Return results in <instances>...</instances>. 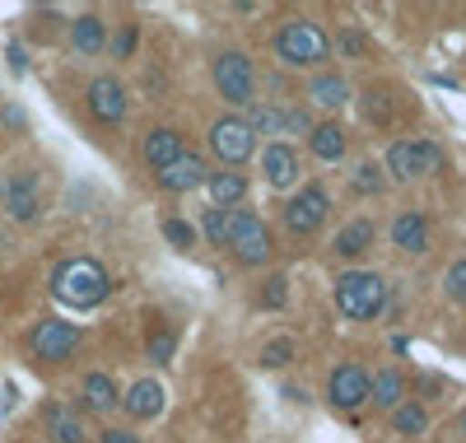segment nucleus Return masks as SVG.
Segmentation results:
<instances>
[{
	"label": "nucleus",
	"mask_w": 466,
	"mask_h": 443,
	"mask_svg": "<svg viewBox=\"0 0 466 443\" xmlns=\"http://www.w3.org/2000/svg\"><path fill=\"white\" fill-rule=\"evenodd\" d=\"M308 98H313L318 108H327V112H336V108L350 103V85L340 75H318L313 85H308Z\"/></svg>",
	"instance_id": "24"
},
{
	"label": "nucleus",
	"mask_w": 466,
	"mask_h": 443,
	"mask_svg": "<svg viewBox=\"0 0 466 443\" xmlns=\"http://www.w3.org/2000/svg\"><path fill=\"white\" fill-rule=\"evenodd\" d=\"M382 304H387L382 275H373V271H345V275H336V308H340L350 322L378 317Z\"/></svg>",
	"instance_id": "2"
},
{
	"label": "nucleus",
	"mask_w": 466,
	"mask_h": 443,
	"mask_svg": "<svg viewBox=\"0 0 466 443\" xmlns=\"http://www.w3.org/2000/svg\"><path fill=\"white\" fill-rule=\"evenodd\" d=\"M308 149H313L322 164H340V159H345V131L336 122H322V127L308 131Z\"/></svg>",
	"instance_id": "20"
},
{
	"label": "nucleus",
	"mask_w": 466,
	"mask_h": 443,
	"mask_svg": "<svg viewBox=\"0 0 466 443\" xmlns=\"http://www.w3.org/2000/svg\"><path fill=\"white\" fill-rule=\"evenodd\" d=\"M443 294L452 304H466V262H452L448 275H443Z\"/></svg>",
	"instance_id": "31"
},
{
	"label": "nucleus",
	"mask_w": 466,
	"mask_h": 443,
	"mask_svg": "<svg viewBox=\"0 0 466 443\" xmlns=\"http://www.w3.org/2000/svg\"><path fill=\"white\" fill-rule=\"evenodd\" d=\"M373 238H378L373 220H355V224H345V229L336 233V252H340V257H360V252L373 248Z\"/></svg>",
	"instance_id": "23"
},
{
	"label": "nucleus",
	"mask_w": 466,
	"mask_h": 443,
	"mask_svg": "<svg viewBox=\"0 0 466 443\" xmlns=\"http://www.w3.org/2000/svg\"><path fill=\"white\" fill-rule=\"evenodd\" d=\"M392 429H397V434H406V438H415V434L430 429V411H424L420 401H401V407L392 411Z\"/></svg>",
	"instance_id": "26"
},
{
	"label": "nucleus",
	"mask_w": 466,
	"mask_h": 443,
	"mask_svg": "<svg viewBox=\"0 0 466 443\" xmlns=\"http://www.w3.org/2000/svg\"><path fill=\"white\" fill-rule=\"evenodd\" d=\"M47 434L56 438V443H85V425H80V416H75L70 407H47Z\"/></svg>",
	"instance_id": "25"
},
{
	"label": "nucleus",
	"mask_w": 466,
	"mask_h": 443,
	"mask_svg": "<svg viewBox=\"0 0 466 443\" xmlns=\"http://www.w3.org/2000/svg\"><path fill=\"white\" fill-rule=\"evenodd\" d=\"M327 211H331V201H327V191L322 187H303L299 196H289L285 201V229L289 233H318L322 224H327Z\"/></svg>",
	"instance_id": "10"
},
{
	"label": "nucleus",
	"mask_w": 466,
	"mask_h": 443,
	"mask_svg": "<svg viewBox=\"0 0 466 443\" xmlns=\"http://www.w3.org/2000/svg\"><path fill=\"white\" fill-rule=\"evenodd\" d=\"M289 359H294V341H289V336H280V341L261 345V365H266V369H285Z\"/></svg>",
	"instance_id": "30"
},
{
	"label": "nucleus",
	"mask_w": 466,
	"mask_h": 443,
	"mask_svg": "<svg viewBox=\"0 0 466 443\" xmlns=\"http://www.w3.org/2000/svg\"><path fill=\"white\" fill-rule=\"evenodd\" d=\"M206 178H210V169H206V159L201 154H182V159H173L168 169H159V187L164 191H197V187H206Z\"/></svg>",
	"instance_id": "13"
},
{
	"label": "nucleus",
	"mask_w": 466,
	"mask_h": 443,
	"mask_svg": "<svg viewBox=\"0 0 466 443\" xmlns=\"http://www.w3.org/2000/svg\"><path fill=\"white\" fill-rule=\"evenodd\" d=\"M327 397L336 411H360L369 401V374L360 365H336L331 378H327Z\"/></svg>",
	"instance_id": "11"
},
{
	"label": "nucleus",
	"mask_w": 466,
	"mask_h": 443,
	"mask_svg": "<svg viewBox=\"0 0 466 443\" xmlns=\"http://www.w3.org/2000/svg\"><path fill=\"white\" fill-rule=\"evenodd\" d=\"M164 238H168L173 248H182V252H187L191 243H197V229H191L187 220H164Z\"/></svg>",
	"instance_id": "32"
},
{
	"label": "nucleus",
	"mask_w": 466,
	"mask_h": 443,
	"mask_svg": "<svg viewBox=\"0 0 466 443\" xmlns=\"http://www.w3.org/2000/svg\"><path fill=\"white\" fill-rule=\"evenodd\" d=\"M215 89L228 98V103H252V94H257V70H252V61L243 57V52H219L215 57Z\"/></svg>",
	"instance_id": "7"
},
{
	"label": "nucleus",
	"mask_w": 466,
	"mask_h": 443,
	"mask_svg": "<svg viewBox=\"0 0 466 443\" xmlns=\"http://www.w3.org/2000/svg\"><path fill=\"white\" fill-rule=\"evenodd\" d=\"M85 103H89V117H94V122L116 127V122L127 117V89H122V79L98 75L94 85H89V94H85Z\"/></svg>",
	"instance_id": "12"
},
{
	"label": "nucleus",
	"mask_w": 466,
	"mask_h": 443,
	"mask_svg": "<svg viewBox=\"0 0 466 443\" xmlns=\"http://www.w3.org/2000/svg\"><path fill=\"white\" fill-rule=\"evenodd\" d=\"M285 285H289L285 275H270L266 280V294H261V308H285V294H289Z\"/></svg>",
	"instance_id": "35"
},
{
	"label": "nucleus",
	"mask_w": 466,
	"mask_h": 443,
	"mask_svg": "<svg viewBox=\"0 0 466 443\" xmlns=\"http://www.w3.org/2000/svg\"><path fill=\"white\" fill-rule=\"evenodd\" d=\"M461 434H466V411H461Z\"/></svg>",
	"instance_id": "41"
},
{
	"label": "nucleus",
	"mask_w": 466,
	"mask_h": 443,
	"mask_svg": "<svg viewBox=\"0 0 466 443\" xmlns=\"http://www.w3.org/2000/svg\"><path fill=\"white\" fill-rule=\"evenodd\" d=\"M122 407H127L131 420H154V416L164 411V387H159V383H149V378H140V383L122 397Z\"/></svg>",
	"instance_id": "17"
},
{
	"label": "nucleus",
	"mask_w": 466,
	"mask_h": 443,
	"mask_svg": "<svg viewBox=\"0 0 466 443\" xmlns=\"http://www.w3.org/2000/svg\"><path fill=\"white\" fill-rule=\"evenodd\" d=\"M276 57L285 66H322L331 57V37L313 19H289L276 33Z\"/></svg>",
	"instance_id": "3"
},
{
	"label": "nucleus",
	"mask_w": 466,
	"mask_h": 443,
	"mask_svg": "<svg viewBox=\"0 0 466 443\" xmlns=\"http://www.w3.org/2000/svg\"><path fill=\"white\" fill-rule=\"evenodd\" d=\"M248 131L257 136H280L285 131V112L280 108H270V103H261V108H252V117H248Z\"/></svg>",
	"instance_id": "27"
},
{
	"label": "nucleus",
	"mask_w": 466,
	"mask_h": 443,
	"mask_svg": "<svg viewBox=\"0 0 466 443\" xmlns=\"http://www.w3.org/2000/svg\"><path fill=\"white\" fill-rule=\"evenodd\" d=\"M131 47H136V24H122V33H116V43H112V57L122 61V57H131Z\"/></svg>",
	"instance_id": "37"
},
{
	"label": "nucleus",
	"mask_w": 466,
	"mask_h": 443,
	"mask_svg": "<svg viewBox=\"0 0 466 443\" xmlns=\"http://www.w3.org/2000/svg\"><path fill=\"white\" fill-rule=\"evenodd\" d=\"M350 187H355V196H378L382 187H387V178H382V164H360L355 169V178H350Z\"/></svg>",
	"instance_id": "28"
},
{
	"label": "nucleus",
	"mask_w": 466,
	"mask_h": 443,
	"mask_svg": "<svg viewBox=\"0 0 466 443\" xmlns=\"http://www.w3.org/2000/svg\"><path fill=\"white\" fill-rule=\"evenodd\" d=\"M336 52H340V57H369V37L355 33V28H345V33L336 37Z\"/></svg>",
	"instance_id": "34"
},
{
	"label": "nucleus",
	"mask_w": 466,
	"mask_h": 443,
	"mask_svg": "<svg viewBox=\"0 0 466 443\" xmlns=\"http://www.w3.org/2000/svg\"><path fill=\"white\" fill-rule=\"evenodd\" d=\"M98 443H140L136 434H127V429H103V438Z\"/></svg>",
	"instance_id": "39"
},
{
	"label": "nucleus",
	"mask_w": 466,
	"mask_h": 443,
	"mask_svg": "<svg viewBox=\"0 0 466 443\" xmlns=\"http://www.w3.org/2000/svg\"><path fill=\"white\" fill-rule=\"evenodd\" d=\"M107 271L94 257H70L52 271V299L66 308H98L107 299Z\"/></svg>",
	"instance_id": "1"
},
{
	"label": "nucleus",
	"mask_w": 466,
	"mask_h": 443,
	"mask_svg": "<svg viewBox=\"0 0 466 443\" xmlns=\"http://www.w3.org/2000/svg\"><path fill=\"white\" fill-rule=\"evenodd\" d=\"M364 122H378V127L387 122V103H382V94H373V89L364 94Z\"/></svg>",
	"instance_id": "36"
},
{
	"label": "nucleus",
	"mask_w": 466,
	"mask_h": 443,
	"mask_svg": "<svg viewBox=\"0 0 466 443\" xmlns=\"http://www.w3.org/2000/svg\"><path fill=\"white\" fill-rule=\"evenodd\" d=\"M173 350H177V336L168 327L149 332V359H154V365H173Z\"/></svg>",
	"instance_id": "29"
},
{
	"label": "nucleus",
	"mask_w": 466,
	"mask_h": 443,
	"mask_svg": "<svg viewBox=\"0 0 466 443\" xmlns=\"http://www.w3.org/2000/svg\"><path fill=\"white\" fill-rule=\"evenodd\" d=\"M285 131H313V117H308V112H285Z\"/></svg>",
	"instance_id": "38"
},
{
	"label": "nucleus",
	"mask_w": 466,
	"mask_h": 443,
	"mask_svg": "<svg viewBox=\"0 0 466 443\" xmlns=\"http://www.w3.org/2000/svg\"><path fill=\"white\" fill-rule=\"evenodd\" d=\"M392 243L401 248V252H430V220H424L420 211H401L397 215V224H392Z\"/></svg>",
	"instance_id": "15"
},
{
	"label": "nucleus",
	"mask_w": 466,
	"mask_h": 443,
	"mask_svg": "<svg viewBox=\"0 0 466 443\" xmlns=\"http://www.w3.org/2000/svg\"><path fill=\"white\" fill-rule=\"evenodd\" d=\"M75 345H80V327H75V322H61V317L37 322V332H33V359L37 365H66L75 355Z\"/></svg>",
	"instance_id": "8"
},
{
	"label": "nucleus",
	"mask_w": 466,
	"mask_h": 443,
	"mask_svg": "<svg viewBox=\"0 0 466 443\" xmlns=\"http://www.w3.org/2000/svg\"><path fill=\"white\" fill-rule=\"evenodd\" d=\"M369 397H373V407L397 411L401 401H406V378H401L397 369H382V374H373V378H369Z\"/></svg>",
	"instance_id": "19"
},
{
	"label": "nucleus",
	"mask_w": 466,
	"mask_h": 443,
	"mask_svg": "<svg viewBox=\"0 0 466 443\" xmlns=\"http://www.w3.org/2000/svg\"><path fill=\"white\" fill-rule=\"evenodd\" d=\"M0 206H5L10 220L33 224L37 215H43V191H37V173H28V169L10 173L5 182H0Z\"/></svg>",
	"instance_id": "9"
},
{
	"label": "nucleus",
	"mask_w": 466,
	"mask_h": 443,
	"mask_svg": "<svg viewBox=\"0 0 466 443\" xmlns=\"http://www.w3.org/2000/svg\"><path fill=\"white\" fill-rule=\"evenodd\" d=\"M10 66H15V70H28V57H24V47H10Z\"/></svg>",
	"instance_id": "40"
},
{
	"label": "nucleus",
	"mask_w": 466,
	"mask_h": 443,
	"mask_svg": "<svg viewBox=\"0 0 466 443\" xmlns=\"http://www.w3.org/2000/svg\"><path fill=\"white\" fill-rule=\"evenodd\" d=\"M182 154H187V140L173 127H159V131L145 136V164L149 169H168L173 159H182Z\"/></svg>",
	"instance_id": "16"
},
{
	"label": "nucleus",
	"mask_w": 466,
	"mask_h": 443,
	"mask_svg": "<svg viewBox=\"0 0 466 443\" xmlns=\"http://www.w3.org/2000/svg\"><path fill=\"white\" fill-rule=\"evenodd\" d=\"M210 149H215V159L219 164H228V169H238V164H248L252 159V149H257V136L248 131V122L243 117H219V122L210 127Z\"/></svg>",
	"instance_id": "6"
},
{
	"label": "nucleus",
	"mask_w": 466,
	"mask_h": 443,
	"mask_svg": "<svg viewBox=\"0 0 466 443\" xmlns=\"http://www.w3.org/2000/svg\"><path fill=\"white\" fill-rule=\"evenodd\" d=\"M80 397H85V407H89L94 416H107L116 401H122V392H116V383H112L107 374H89L85 387H80Z\"/></svg>",
	"instance_id": "21"
},
{
	"label": "nucleus",
	"mask_w": 466,
	"mask_h": 443,
	"mask_svg": "<svg viewBox=\"0 0 466 443\" xmlns=\"http://www.w3.org/2000/svg\"><path fill=\"white\" fill-rule=\"evenodd\" d=\"M107 43V33H103V19L98 15H80L70 24V47L80 52V57H98Z\"/></svg>",
	"instance_id": "18"
},
{
	"label": "nucleus",
	"mask_w": 466,
	"mask_h": 443,
	"mask_svg": "<svg viewBox=\"0 0 466 443\" xmlns=\"http://www.w3.org/2000/svg\"><path fill=\"white\" fill-rule=\"evenodd\" d=\"M261 173H266L270 187H289V182L299 178V149L285 145V140H270V145L261 149Z\"/></svg>",
	"instance_id": "14"
},
{
	"label": "nucleus",
	"mask_w": 466,
	"mask_h": 443,
	"mask_svg": "<svg viewBox=\"0 0 466 443\" xmlns=\"http://www.w3.org/2000/svg\"><path fill=\"white\" fill-rule=\"evenodd\" d=\"M448 169V154L434 145V140H397L387 149V164L382 173H392L397 182H410V178H434Z\"/></svg>",
	"instance_id": "4"
},
{
	"label": "nucleus",
	"mask_w": 466,
	"mask_h": 443,
	"mask_svg": "<svg viewBox=\"0 0 466 443\" xmlns=\"http://www.w3.org/2000/svg\"><path fill=\"white\" fill-rule=\"evenodd\" d=\"M206 238H210V248L228 243V211H206Z\"/></svg>",
	"instance_id": "33"
},
{
	"label": "nucleus",
	"mask_w": 466,
	"mask_h": 443,
	"mask_svg": "<svg viewBox=\"0 0 466 443\" xmlns=\"http://www.w3.org/2000/svg\"><path fill=\"white\" fill-rule=\"evenodd\" d=\"M206 187L215 196V211H228V206H238V201L248 196V178L243 173H210Z\"/></svg>",
	"instance_id": "22"
},
{
	"label": "nucleus",
	"mask_w": 466,
	"mask_h": 443,
	"mask_svg": "<svg viewBox=\"0 0 466 443\" xmlns=\"http://www.w3.org/2000/svg\"><path fill=\"white\" fill-rule=\"evenodd\" d=\"M224 248L238 257V266H261V262H270V252H276L270 229L248 211H228V243Z\"/></svg>",
	"instance_id": "5"
}]
</instances>
